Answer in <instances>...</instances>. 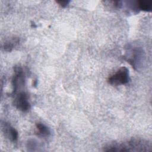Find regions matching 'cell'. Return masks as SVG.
<instances>
[{"mask_svg": "<svg viewBox=\"0 0 152 152\" xmlns=\"http://www.w3.org/2000/svg\"><path fill=\"white\" fill-rule=\"evenodd\" d=\"M36 127L37 130V134L41 137H48L50 135V131L49 128L42 123L38 122L36 124Z\"/></svg>", "mask_w": 152, "mask_h": 152, "instance_id": "obj_7", "label": "cell"}, {"mask_svg": "<svg viewBox=\"0 0 152 152\" xmlns=\"http://www.w3.org/2000/svg\"><path fill=\"white\" fill-rule=\"evenodd\" d=\"M151 145L144 140L132 138L126 142H113L103 148L105 151H150Z\"/></svg>", "mask_w": 152, "mask_h": 152, "instance_id": "obj_1", "label": "cell"}, {"mask_svg": "<svg viewBox=\"0 0 152 152\" xmlns=\"http://www.w3.org/2000/svg\"><path fill=\"white\" fill-rule=\"evenodd\" d=\"M129 80V70L126 67L122 66L114 74L108 78L107 82L112 86H118L128 83Z\"/></svg>", "mask_w": 152, "mask_h": 152, "instance_id": "obj_2", "label": "cell"}, {"mask_svg": "<svg viewBox=\"0 0 152 152\" xmlns=\"http://www.w3.org/2000/svg\"><path fill=\"white\" fill-rule=\"evenodd\" d=\"M19 41L20 40L18 38H11V39L8 40L4 43L3 49L5 51L10 52L19 43Z\"/></svg>", "mask_w": 152, "mask_h": 152, "instance_id": "obj_8", "label": "cell"}, {"mask_svg": "<svg viewBox=\"0 0 152 152\" xmlns=\"http://www.w3.org/2000/svg\"><path fill=\"white\" fill-rule=\"evenodd\" d=\"M2 131L5 135L12 141H15L18 139V134L17 131L9 124L4 122L2 124Z\"/></svg>", "mask_w": 152, "mask_h": 152, "instance_id": "obj_6", "label": "cell"}, {"mask_svg": "<svg viewBox=\"0 0 152 152\" xmlns=\"http://www.w3.org/2000/svg\"><path fill=\"white\" fill-rule=\"evenodd\" d=\"M14 105L15 107L23 112H27L30 108V104L28 101V94L23 91L16 93L14 94Z\"/></svg>", "mask_w": 152, "mask_h": 152, "instance_id": "obj_4", "label": "cell"}, {"mask_svg": "<svg viewBox=\"0 0 152 152\" xmlns=\"http://www.w3.org/2000/svg\"><path fill=\"white\" fill-rule=\"evenodd\" d=\"M126 59L132 67L138 69L143 58L142 49L139 47H134L129 50L128 54L126 56Z\"/></svg>", "mask_w": 152, "mask_h": 152, "instance_id": "obj_3", "label": "cell"}, {"mask_svg": "<svg viewBox=\"0 0 152 152\" xmlns=\"http://www.w3.org/2000/svg\"><path fill=\"white\" fill-rule=\"evenodd\" d=\"M25 82V75L23 68L21 66H15L14 74L12 79L13 87L12 93H16L19 88L24 86Z\"/></svg>", "mask_w": 152, "mask_h": 152, "instance_id": "obj_5", "label": "cell"}, {"mask_svg": "<svg viewBox=\"0 0 152 152\" xmlns=\"http://www.w3.org/2000/svg\"><path fill=\"white\" fill-rule=\"evenodd\" d=\"M56 3L59 4L62 7H66L69 3V1H57Z\"/></svg>", "mask_w": 152, "mask_h": 152, "instance_id": "obj_10", "label": "cell"}, {"mask_svg": "<svg viewBox=\"0 0 152 152\" xmlns=\"http://www.w3.org/2000/svg\"><path fill=\"white\" fill-rule=\"evenodd\" d=\"M137 6L139 10H142L145 11H151L152 8V1L151 0L146 1H138Z\"/></svg>", "mask_w": 152, "mask_h": 152, "instance_id": "obj_9", "label": "cell"}]
</instances>
